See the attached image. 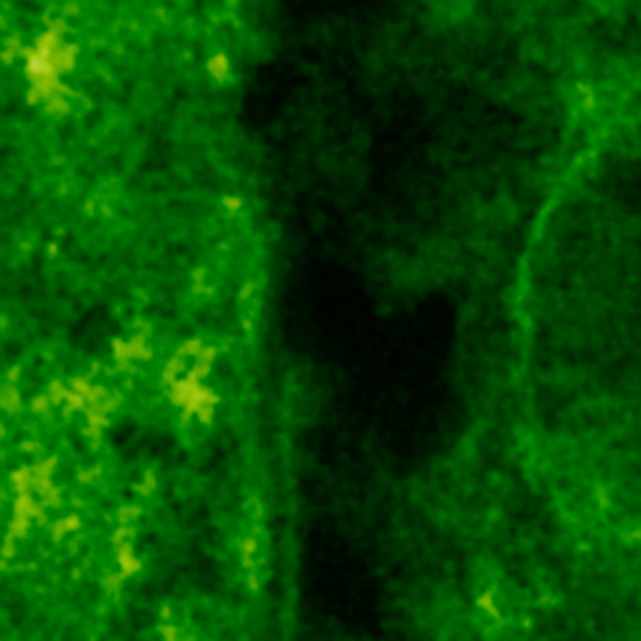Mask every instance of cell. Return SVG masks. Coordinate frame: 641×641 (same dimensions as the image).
Returning <instances> with one entry per match:
<instances>
[{"instance_id":"1","label":"cell","mask_w":641,"mask_h":641,"mask_svg":"<svg viewBox=\"0 0 641 641\" xmlns=\"http://www.w3.org/2000/svg\"><path fill=\"white\" fill-rule=\"evenodd\" d=\"M256 549H258V544L254 540L252 536H248L245 540L241 542V563L243 566L247 570L252 572L254 568V555H256Z\"/></svg>"},{"instance_id":"2","label":"cell","mask_w":641,"mask_h":641,"mask_svg":"<svg viewBox=\"0 0 641 641\" xmlns=\"http://www.w3.org/2000/svg\"><path fill=\"white\" fill-rule=\"evenodd\" d=\"M55 467H56L55 457H51L47 461H42V463H38L36 467H32V474L36 478H51V472H53Z\"/></svg>"},{"instance_id":"3","label":"cell","mask_w":641,"mask_h":641,"mask_svg":"<svg viewBox=\"0 0 641 641\" xmlns=\"http://www.w3.org/2000/svg\"><path fill=\"white\" fill-rule=\"evenodd\" d=\"M117 560H118V564H121V568H123L124 575L135 574V572L141 568V560L139 558H134L132 555H128V557H117Z\"/></svg>"},{"instance_id":"4","label":"cell","mask_w":641,"mask_h":641,"mask_svg":"<svg viewBox=\"0 0 641 641\" xmlns=\"http://www.w3.org/2000/svg\"><path fill=\"white\" fill-rule=\"evenodd\" d=\"M28 525H30V519L28 517H23V515H15L13 521H11V527H10V534L13 536H25L28 530Z\"/></svg>"},{"instance_id":"5","label":"cell","mask_w":641,"mask_h":641,"mask_svg":"<svg viewBox=\"0 0 641 641\" xmlns=\"http://www.w3.org/2000/svg\"><path fill=\"white\" fill-rule=\"evenodd\" d=\"M123 579H124V574H109V575H106V579H104V587H106L109 592H118L121 587H123Z\"/></svg>"},{"instance_id":"6","label":"cell","mask_w":641,"mask_h":641,"mask_svg":"<svg viewBox=\"0 0 641 641\" xmlns=\"http://www.w3.org/2000/svg\"><path fill=\"white\" fill-rule=\"evenodd\" d=\"M139 513H141V510L137 506H124V508L118 510L117 515H118V521H121V523H128V521H132V519L137 517Z\"/></svg>"},{"instance_id":"7","label":"cell","mask_w":641,"mask_h":641,"mask_svg":"<svg viewBox=\"0 0 641 641\" xmlns=\"http://www.w3.org/2000/svg\"><path fill=\"white\" fill-rule=\"evenodd\" d=\"M132 536H134V529L130 525H123L121 529H117V532L113 536V544L118 546V544H123L126 540H132Z\"/></svg>"},{"instance_id":"8","label":"cell","mask_w":641,"mask_h":641,"mask_svg":"<svg viewBox=\"0 0 641 641\" xmlns=\"http://www.w3.org/2000/svg\"><path fill=\"white\" fill-rule=\"evenodd\" d=\"M66 532H70V527H68V521L66 519H61V521H56L53 525V529H51V534H53V542H61V538Z\"/></svg>"},{"instance_id":"9","label":"cell","mask_w":641,"mask_h":641,"mask_svg":"<svg viewBox=\"0 0 641 641\" xmlns=\"http://www.w3.org/2000/svg\"><path fill=\"white\" fill-rule=\"evenodd\" d=\"M160 634H162L164 641H179V628L173 625H164L160 628Z\"/></svg>"},{"instance_id":"10","label":"cell","mask_w":641,"mask_h":641,"mask_svg":"<svg viewBox=\"0 0 641 641\" xmlns=\"http://www.w3.org/2000/svg\"><path fill=\"white\" fill-rule=\"evenodd\" d=\"M137 489H139L141 495H149V493H152V489H154V474L147 472L145 478H143V484L137 485Z\"/></svg>"},{"instance_id":"11","label":"cell","mask_w":641,"mask_h":641,"mask_svg":"<svg viewBox=\"0 0 641 641\" xmlns=\"http://www.w3.org/2000/svg\"><path fill=\"white\" fill-rule=\"evenodd\" d=\"M58 502H61V491L55 487L42 498V506H58Z\"/></svg>"},{"instance_id":"12","label":"cell","mask_w":641,"mask_h":641,"mask_svg":"<svg viewBox=\"0 0 641 641\" xmlns=\"http://www.w3.org/2000/svg\"><path fill=\"white\" fill-rule=\"evenodd\" d=\"M13 534H8L6 536V542H4V551H2V558H4V563L10 560V557L13 555Z\"/></svg>"},{"instance_id":"13","label":"cell","mask_w":641,"mask_h":641,"mask_svg":"<svg viewBox=\"0 0 641 641\" xmlns=\"http://www.w3.org/2000/svg\"><path fill=\"white\" fill-rule=\"evenodd\" d=\"M98 472H100V467L92 468V470H83V472L77 474V479L81 484H89V482H92V478H94Z\"/></svg>"},{"instance_id":"14","label":"cell","mask_w":641,"mask_h":641,"mask_svg":"<svg viewBox=\"0 0 641 641\" xmlns=\"http://www.w3.org/2000/svg\"><path fill=\"white\" fill-rule=\"evenodd\" d=\"M66 521H68V527H70V530L77 529V527H79V523H81V521H79V517H77V515H70V517H66Z\"/></svg>"},{"instance_id":"15","label":"cell","mask_w":641,"mask_h":641,"mask_svg":"<svg viewBox=\"0 0 641 641\" xmlns=\"http://www.w3.org/2000/svg\"><path fill=\"white\" fill-rule=\"evenodd\" d=\"M248 583H250V589H252V591H256V589H258V577H256V574H254V572H250V574H248Z\"/></svg>"},{"instance_id":"16","label":"cell","mask_w":641,"mask_h":641,"mask_svg":"<svg viewBox=\"0 0 641 641\" xmlns=\"http://www.w3.org/2000/svg\"><path fill=\"white\" fill-rule=\"evenodd\" d=\"M179 641H192V637H183V639H179Z\"/></svg>"}]
</instances>
